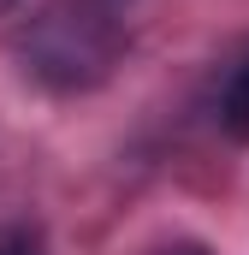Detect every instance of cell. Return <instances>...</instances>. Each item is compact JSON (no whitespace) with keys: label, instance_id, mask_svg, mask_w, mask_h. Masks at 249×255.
I'll return each mask as SVG.
<instances>
[{"label":"cell","instance_id":"cell-1","mask_svg":"<svg viewBox=\"0 0 249 255\" xmlns=\"http://www.w3.org/2000/svg\"><path fill=\"white\" fill-rule=\"evenodd\" d=\"M119 48L124 30L107 0H48L18 36L24 71L48 89H95L119 65Z\"/></svg>","mask_w":249,"mask_h":255},{"label":"cell","instance_id":"cell-2","mask_svg":"<svg viewBox=\"0 0 249 255\" xmlns=\"http://www.w3.org/2000/svg\"><path fill=\"white\" fill-rule=\"evenodd\" d=\"M220 125L232 130L238 142H249V60L226 77V89H220Z\"/></svg>","mask_w":249,"mask_h":255},{"label":"cell","instance_id":"cell-3","mask_svg":"<svg viewBox=\"0 0 249 255\" xmlns=\"http://www.w3.org/2000/svg\"><path fill=\"white\" fill-rule=\"evenodd\" d=\"M154 255H208V250H202V244H190V238H178V244H160Z\"/></svg>","mask_w":249,"mask_h":255},{"label":"cell","instance_id":"cell-4","mask_svg":"<svg viewBox=\"0 0 249 255\" xmlns=\"http://www.w3.org/2000/svg\"><path fill=\"white\" fill-rule=\"evenodd\" d=\"M12 6H18V0H0V18H6V12H12Z\"/></svg>","mask_w":249,"mask_h":255},{"label":"cell","instance_id":"cell-5","mask_svg":"<svg viewBox=\"0 0 249 255\" xmlns=\"http://www.w3.org/2000/svg\"><path fill=\"white\" fill-rule=\"evenodd\" d=\"M0 255H24V250H0Z\"/></svg>","mask_w":249,"mask_h":255}]
</instances>
